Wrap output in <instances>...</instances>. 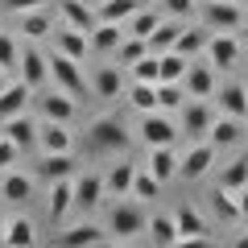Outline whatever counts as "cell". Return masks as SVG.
Masks as SVG:
<instances>
[{"mask_svg":"<svg viewBox=\"0 0 248 248\" xmlns=\"http://www.w3.org/2000/svg\"><path fill=\"white\" fill-rule=\"evenodd\" d=\"M215 112L219 108H211L207 99H186L182 104V120H178V137L182 141H207V133H211V124H215Z\"/></svg>","mask_w":248,"mask_h":248,"instance_id":"6da1fadb","label":"cell"},{"mask_svg":"<svg viewBox=\"0 0 248 248\" xmlns=\"http://www.w3.org/2000/svg\"><path fill=\"white\" fill-rule=\"evenodd\" d=\"M87 145L95 153H120V149H128V128H124L120 116H99L87 128Z\"/></svg>","mask_w":248,"mask_h":248,"instance_id":"7a4b0ae2","label":"cell"},{"mask_svg":"<svg viewBox=\"0 0 248 248\" xmlns=\"http://www.w3.org/2000/svg\"><path fill=\"white\" fill-rule=\"evenodd\" d=\"M50 79L58 83L66 95H75V99L91 91V83L83 79V62H79V58H71V54H62V50H54V54H50Z\"/></svg>","mask_w":248,"mask_h":248,"instance_id":"3957f363","label":"cell"},{"mask_svg":"<svg viewBox=\"0 0 248 248\" xmlns=\"http://www.w3.org/2000/svg\"><path fill=\"white\" fill-rule=\"evenodd\" d=\"M145 223H149V215H145L141 199H133V203H116L112 215H108V232H112L116 240H133L137 232H145Z\"/></svg>","mask_w":248,"mask_h":248,"instance_id":"277c9868","label":"cell"},{"mask_svg":"<svg viewBox=\"0 0 248 248\" xmlns=\"http://www.w3.org/2000/svg\"><path fill=\"white\" fill-rule=\"evenodd\" d=\"M174 223H178V248L207 244V240H211V223H207L190 203H182V207L174 211Z\"/></svg>","mask_w":248,"mask_h":248,"instance_id":"5b68a950","label":"cell"},{"mask_svg":"<svg viewBox=\"0 0 248 248\" xmlns=\"http://www.w3.org/2000/svg\"><path fill=\"white\" fill-rule=\"evenodd\" d=\"M141 141H145V149H157V145H174L178 141V124L170 120V112H145L141 116Z\"/></svg>","mask_w":248,"mask_h":248,"instance_id":"8992f818","label":"cell"},{"mask_svg":"<svg viewBox=\"0 0 248 248\" xmlns=\"http://www.w3.org/2000/svg\"><path fill=\"white\" fill-rule=\"evenodd\" d=\"M203 21H207V29L232 33V29H240V25H244V9H240V0H207Z\"/></svg>","mask_w":248,"mask_h":248,"instance_id":"52a82bcc","label":"cell"},{"mask_svg":"<svg viewBox=\"0 0 248 248\" xmlns=\"http://www.w3.org/2000/svg\"><path fill=\"white\" fill-rule=\"evenodd\" d=\"M215 157H219V149H215L211 141H190V149H186L178 174H182V178H203L207 170L215 166Z\"/></svg>","mask_w":248,"mask_h":248,"instance_id":"ba28073f","label":"cell"},{"mask_svg":"<svg viewBox=\"0 0 248 248\" xmlns=\"http://www.w3.org/2000/svg\"><path fill=\"white\" fill-rule=\"evenodd\" d=\"M182 87H186V95H195V99H211L215 95V66L190 58V66L182 75Z\"/></svg>","mask_w":248,"mask_h":248,"instance_id":"9c48e42d","label":"cell"},{"mask_svg":"<svg viewBox=\"0 0 248 248\" xmlns=\"http://www.w3.org/2000/svg\"><path fill=\"white\" fill-rule=\"evenodd\" d=\"M17 75H21V83L25 87H42L46 83V75H50V58H46L42 50H33V46H21V66H17Z\"/></svg>","mask_w":248,"mask_h":248,"instance_id":"30bf717a","label":"cell"},{"mask_svg":"<svg viewBox=\"0 0 248 248\" xmlns=\"http://www.w3.org/2000/svg\"><path fill=\"white\" fill-rule=\"evenodd\" d=\"M37 112H42V120H62L71 124L75 120V95H66V91H46V95H37Z\"/></svg>","mask_w":248,"mask_h":248,"instance_id":"8fae6325","label":"cell"},{"mask_svg":"<svg viewBox=\"0 0 248 248\" xmlns=\"http://www.w3.org/2000/svg\"><path fill=\"white\" fill-rule=\"evenodd\" d=\"M236 58H240V42L232 33H219L215 29L211 42H207V62H211L215 71H228V66H236Z\"/></svg>","mask_w":248,"mask_h":248,"instance_id":"7c38bea8","label":"cell"},{"mask_svg":"<svg viewBox=\"0 0 248 248\" xmlns=\"http://www.w3.org/2000/svg\"><path fill=\"white\" fill-rule=\"evenodd\" d=\"M75 166H79V161L71 157V149H66V153H42V161H37L33 174L42 178V182H58V178H75V174H79Z\"/></svg>","mask_w":248,"mask_h":248,"instance_id":"4fadbf2b","label":"cell"},{"mask_svg":"<svg viewBox=\"0 0 248 248\" xmlns=\"http://www.w3.org/2000/svg\"><path fill=\"white\" fill-rule=\"evenodd\" d=\"M37 145H42V153H66L75 145V137L62 120H42L37 124Z\"/></svg>","mask_w":248,"mask_h":248,"instance_id":"5bb4252c","label":"cell"},{"mask_svg":"<svg viewBox=\"0 0 248 248\" xmlns=\"http://www.w3.org/2000/svg\"><path fill=\"white\" fill-rule=\"evenodd\" d=\"M240 137H244V120H236L228 112H215V124H211V133H207V141L215 149H232V145H240Z\"/></svg>","mask_w":248,"mask_h":248,"instance_id":"9a60e30c","label":"cell"},{"mask_svg":"<svg viewBox=\"0 0 248 248\" xmlns=\"http://www.w3.org/2000/svg\"><path fill=\"white\" fill-rule=\"evenodd\" d=\"M91 91L99 99H120L124 95V71L120 62H108V66H95V79H91Z\"/></svg>","mask_w":248,"mask_h":248,"instance_id":"2e32d148","label":"cell"},{"mask_svg":"<svg viewBox=\"0 0 248 248\" xmlns=\"http://www.w3.org/2000/svg\"><path fill=\"white\" fill-rule=\"evenodd\" d=\"M215 108L228 116H236V120H248V87L244 83H223L219 91H215Z\"/></svg>","mask_w":248,"mask_h":248,"instance_id":"e0dca14e","label":"cell"},{"mask_svg":"<svg viewBox=\"0 0 248 248\" xmlns=\"http://www.w3.org/2000/svg\"><path fill=\"white\" fill-rule=\"evenodd\" d=\"M0 199H9V203H29V199H33V178L9 166L4 174H0Z\"/></svg>","mask_w":248,"mask_h":248,"instance_id":"ac0fdd59","label":"cell"},{"mask_svg":"<svg viewBox=\"0 0 248 248\" xmlns=\"http://www.w3.org/2000/svg\"><path fill=\"white\" fill-rule=\"evenodd\" d=\"M0 137H9V141L25 153L29 145H37V124L29 120L25 112H21V116H9V120H4V128H0Z\"/></svg>","mask_w":248,"mask_h":248,"instance_id":"d6986e66","label":"cell"},{"mask_svg":"<svg viewBox=\"0 0 248 248\" xmlns=\"http://www.w3.org/2000/svg\"><path fill=\"white\" fill-rule=\"evenodd\" d=\"M99 199H104V178L99 174H75V207L91 211V207H99Z\"/></svg>","mask_w":248,"mask_h":248,"instance_id":"ffe728a7","label":"cell"},{"mask_svg":"<svg viewBox=\"0 0 248 248\" xmlns=\"http://www.w3.org/2000/svg\"><path fill=\"white\" fill-rule=\"evenodd\" d=\"M29 99H33V87H25V83H9V87L0 91V120H9V116H21L29 108Z\"/></svg>","mask_w":248,"mask_h":248,"instance_id":"44dd1931","label":"cell"},{"mask_svg":"<svg viewBox=\"0 0 248 248\" xmlns=\"http://www.w3.org/2000/svg\"><path fill=\"white\" fill-rule=\"evenodd\" d=\"M71 207H75V178H58V182H50V219L62 223Z\"/></svg>","mask_w":248,"mask_h":248,"instance_id":"7402d4cb","label":"cell"},{"mask_svg":"<svg viewBox=\"0 0 248 248\" xmlns=\"http://www.w3.org/2000/svg\"><path fill=\"white\" fill-rule=\"evenodd\" d=\"M62 248H83V244H108V232L99 228V223H75V228H66L58 236Z\"/></svg>","mask_w":248,"mask_h":248,"instance_id":"603a6c76","label":"cell"},{"mask_svg":"<svg viewBox=\"0 0 248 248\" xmlns=\"http://www.w3.org/2000/svg\"><path fill=\"white\" fill-rule=\"evenodd\" d=\"M62 21H66V25H75V29H83V33H91V29H95V21H99V13L91 9L87 0H62Z\"/></svg>","mask_w":248,"mask_h":248,"instance_id":"cb8c5ba5","label":"cell"},{"mask_svg":"<svg viewBox=\"0 0 248 248\" xmlns=\"http://www.w3.org/2000/svg\"><path fill=\"white\" fill-rule=\"evenodd\" d=\"M207 42H211V29L207 25H186L182 33H178V54H186V58H199V54H207Z\"/></svg>","mask_w":248,"mask_h":248,"instance_id":"d4e9b609","label":"cell"},{"mask_svg":"<svg viewBox=\"0 0 248 248\" xmlns=\"http://www.w3.org/2000/svg\"><path fill=\"white\" fill-rule=\"evenodd\" d=\"M161 21H166V13H157V9H145V4H141V9H137L133 17L124 21V33H128V37H145V42H149V33L161 25Z\"/></svg>","mask_w":248,"mask_h":248,"instance_id":"484cf974","label":"cell"},{"mask_svg":"<svg viewBox=\"0 0 248 248\" xmlns=\"http://www.w3.org/2000/svg\"><path fill=\"white\" fill-rule=\"evenodd\" d=\"M91 50H99V54H112L116 46L124 42V25H116V21H95V29H91Z\"/></svg>","mask_w":248,"mask_h":248,"instance_id":"4316f807","label":"cell"},{"mask_svg":"<svg viewBox=\"0 0 248 248\" xmlns=\"http://www.w3.org/2000/svg\"><path fill=\"white\" fill-rule=\"evenodd\" d=\"M145 232H149V244H161V248H178V223H174V215H149Z\"/></svg>","mask_w":248,"mask_h":248,"instance_id":"83f0119b","label":"cell"},{"mask_svg":"<svg viewBox=\"0 0 248 248\" xmlns=\"http://www.w3.org/2000/svg\"><path fill=\"white\" fill-rule=\"evenodd\" d=\"M178 166H182V157L174 153V145H157V149H149V170L161 178V182L178 178Z\"/></svg>","mask_w":248,"mask_h":248,"instance_id":"f1b7e54d","label":"cell"},{"mask_svg":"<svg viewBox=\"0 0 248 248\" xmlns=\"http://www.w3.org/2000/svg\"><path fill=\"white\" fill-rule=\"evenodd\" d=\"M58 50L83 62V58L91 54V37L83 33V29H75V25H62V29H58Z\"/></svg>","mask_w":248,"mask_h":248,"instance_id":"f546056e","label":"cell"},{"mask_svg":"<svg viewBox=\"0 0 248 248\" xmlns=\"http://www.w3.org/2000/svg\"><path fill=\"white\" fill-rule=\"evenodd\" d=\"M133 174H137L133 161H120V166H112V170H108V178H104V190H108V195H116V199L133 195Z\"/></svg>","mask_w":248,"mask_h":248,"instance_id":"4dcf8cb0","label":"cell"},{"mask_svg":"<svg viewBox=\"0 0 248 248\" xmlns=\"http://www.w3.org/2000/svg\"><path fill=\"white\" fill-rule=\"evenodd\" d=\"M4 244H9V248H29V244H37V228L25 219V215H17V219L4 223Z\"/></svg>","mask_w":248,"mask_h":248,"instance_id":"1f68e13d","label":"cell"},{"mask_svg":"<svg viewBox=\"0 0 248 248\" xmlns=\"http://www.w3.org/2000/svg\"><path fill=\"white\" fill-rule=\"evenodd\" d=\"M141 4H145V0H99L95 13H99V21H116V25H124Z\"/></svg>","mask_w":248,"mask_h":248,"instance_id":"d6a6232c","label":"cell"},{"mask_svg":"<svg viewBox=\"0 0 248 248\" xmlns=\"http://www.w3.org/2000/svg\"><path fill=\"white\" fill-rule=\"evenodd\" d=\"M211 211L219 215L223 223H236V219H240V199H236V190H228V186H215V195H211Z\"/></svg>","mask_w":248,"mask_h":248,"instance_id":"836d02e7","label":"cell"},{"mask_svg":"<svg viewBox=\"0 0 248 248\" xmlns=\"http://www.w3.org/2000/svg\"><path fill=\"white\" fill-rule=\"evenodd\" d=\"M128 104L137 108V112H161L157 108V83H137L133 79V87H128Z\"/></svg>","mask_w":248,"mask_h":248,"instance_id":"e575fe53","label":"cell"},{"mask_svg":"<svg viewBox=\"0 0 248 248\" xmlns=\"http://www.w3.org/2000/svg\"><path fill=\"white\" fill-rule=\"evenodd\" d=\"M161 186H166V182H161V178L157 174H153V170L149 166H137V174H133V199H141V203H145V199H157L161 195Z\"/></svg>","mask_w":248,"mask_h":248,"instance_id":"d590c367","label":"cell"},{"mask_svg":"<svg viewBox=\"0 0 248 248\" xmlns=\"http://www.w3.org/2000/svg\"><path fill=\"white\" fill-rule=\"evenodd\" d=\"M157 58H161V83H182L190 58H186V54H178V50H161Z\"/></svg>","mask_w":248,"mask_h":248,"instance_id":"8d00e7d4","label":"cell"},{"mask_svg":"<svg viewBox=\"0 0 248 248\" xmlns=\"http://www.w3.org/2000/svg\"><path fill=\"white\" fill-rule=\"evenodd\" d=\"M178 33H182L178 17H174V21H161V25L149 33V50H153V54H161V50H174V46H178Z\"/></svg>","mask_w":248,"mask_h":248,"instance_id":"74e56055","label":"cell"},{"mask_svg":"<svg viewBox=\"0 0 248 248\" xmlns=\"http://www.w3.org/2000/svg\"><path fill=\"white\" fill-rule=\"evenodd\" d=\"M21 33H25L29 42L46 37V33H50V13H46V9H29V13H21Z\"/></svg>","mask_w":248,"mask_h":248,"instance_id":"f35d334b","label":"cell"},{"mask_svg":"<svg viewBox=\"0 0 248 248\" xmlns=\"http://www.w3.org/2000/svg\"><path fill=\"white\" fill-rule=\"evenodd\" d=\"M219 186H228V190H244V186H248V157H232L228 166H223V174H219Z\"/></svg>","mask_w":248,"mask_h":248,"instance_id":"ab89813d","label":"cell"},{"mask_svg":"<svg viewBox=\"0 0 248 248\" xmlns=\"http://www.w3.org/2000/svg\"><path fill=\"white\" fill-rule=\"evenodd\" d=\"M128 71H133V79H137V83H161V58L149 50L145 58H137Z\"/></svg>","mask_w":248,"mask_h":248,"instance_id":"60d3db41","label":"cell"},{"mask_svg":"<svg viewBox=\"0 0 248 248\" xmlns=\"http://www.w3.org/2000/svg\"><path fill=\"white\" fill-rule=\"evenodd\" d=\"M182 104H186L182 83H157V108L161 112H182Z\"/></svg>","mask_w":248,"mask_h":248,"instance_id":"b9f144b4","label":"cell"},{"mask_svg":"<svg viewBox=\"0 0 248 248\" xmlns=\"http://www.w3.org/2000/svg\"><path fill=\"white\" fill-rule=\"evenodd\" d=\"M145 54H149V42H145V37H128L124 33V42L116 46V62H120V66H133V62L145 58Z\"/></svg>","mask_w":248,"mask_h":248,"instance_id":"7bdbcfd3","label":"cell"},{"mask_svg":"<svg viewBox=\"0 0 248 248\" xmlns=\"http://www.w3.org/2000/svg\"><path fill=\"white\" fill-rule=\"evenodd\" d=\"M21 66V50H17V37L13 33H0V71H17Z\"/></svg>","mask_w":248,"mask_h":248,"instance_id":"ee69618b","label":"cell"},{"mask_svg":"<svg viewBox=\"0 0 248 248\" xmlns=\"http://www.w3.org/2000/svg\"><path fill=\"white\" fill-rule=\"evenodd\" d=\"M166 17H195V0H161Z\"/></svg>","mask_w":248,"mask_h":248,"instance_id":"f6af8a7d","label":"cell"},{"mask_svg":"<svg viewBox=\"0 0 248 248\" xmlns=\"http://www.w3.org/2000/svg\"><path fill=\"white\" fill-rule=\"evenodd\" d=\"M17 157H21V149L9 141V137H0V170H9V166H17Z\"/></svg>","mask_w":248,"mask_h":248,"instance_id":"bcb514c9","label":"cell"},{"mask_svg":"<svg viewBox=\"0 0 248 248\" xmlns=\"http://www.w3.org/2000/svg\"><path fill=\"white\" fill-rule=\"evenodd\" d=\"M42 4H46V0H0V9H4V13H17V17H21V13H29V9H42Z\"/></svg>","mask_w":248,"mask_h":248,"instance_id":"7dc6e473","label":"cell"},{"mask_svg":"<svg viewBox=\"0 0 248 248\" xmlns=\"http://www.w3.org/2000/svg\"><path fill=\"white\" fill-rule=\"evenodd\" d=\"M236 199H240V219L248 223V186H244V190H236Z\"/></svg>","mask_w":248,"mask_h":248,"instance_id":"c3c4849f","label":"cell"},{"mask_svg":"<svg viewBox=\"0 0 248 248\" xmlns=\"http://www.w3.org/2000/svg\"><path fill=\"white\" fill-rule=\"evenodd\" d=\"M9 83H13V79H9V71H0V91L9 87Z\"/></svg>","mask_w":248,"mask_h":248,"instance_id":"681fc988","label":"cell"},{"mask_svg":"<svg viewBox=\"0 0 248 248\" xmlns=\"http://www.w3.org/2000/svg\"><path fill=\"white\" fill-rule=\"evenodd\" d=\"M236 248H248V236H240V240H236Z\"/></svg>","mask_w":248,"mask_h":248,"instance_id":"f907efd6","label":"cell"},{"mask_svg":"<svg viewBox=\"0 0 248 248\" xmlns=\"http://www.w3.org/2000/svg\"><path fill=\"white\" fill-rule=\"evenodd\" d=\"M0 244H4V219H0Z\"/></svg>","mask_w":248,"mask_h":248,"instance_id":"816d5d0a","label":"cell"},{"mask_svg":"<svg viewBox=\"0 0 248 248\" xmlns=\"http://www.w3.org/2000/svg\"><path fill=\"white\" fill-rule=\"evenodd\" d=\"M240 29H244V33H248V17H244V25H240Z\"/></svg>","mask_w":248,"mask_h":248,"instance_id":"f5cc1de1","label":"cell"},{"mask_svg":"<svg viewBox=\"0 0 248 248\" xmlns=\"http://www.w3.org/2000/svg\"><path fill=\"white\" fill-rule=\"evenodd\" d=\"M240 4H248V0H240Z\"/></svg>","mask_w":248,"mask_h":248,"instance_id":"db71d44e","label":"cell"},{"mask_svg":"<svg viewBox=\"0 0 248 248\" xmlns=\"http://www.w3.org/2000/svg\"><path fill=\"white\" fill-rule=\"evenodd\" d=\"M244 87H248V83H244Z\"/></svg>","mask_w":248,"mask_h":248,"instance_id":"11a10c76","label":"cell"}]
</instances>
